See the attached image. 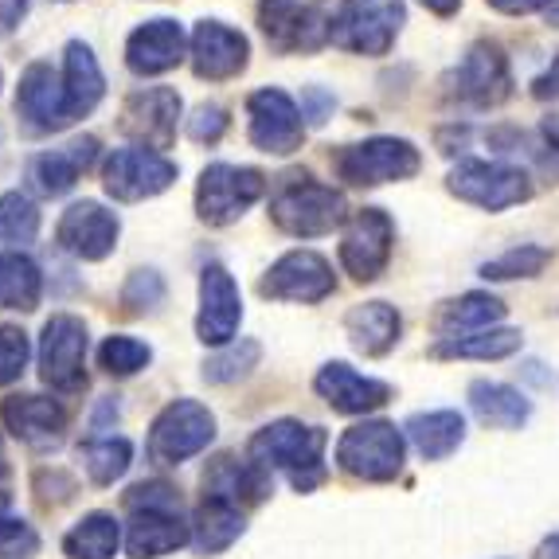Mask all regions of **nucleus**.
Returning a JSON list of instances; mask_svg holds the SVG:
<instances>
[{"label": "nucleus", "mask_w": 559, "mask_h": 559, "mask_svg": "<svg viewBox=\"0 0 559 559\" xmlns=\"http://www.w3.org/2000/svg\"><path fill=\"white\" fill-rule=\"evenodd\" d=\"M325 447H329V435L321 427H309V423L298 419H278V423H266L262 430H254L247 454L266 469H286L289 485L298 493H309L325 477V466H321L325 462Z\"/></svg>", "instance_id": "f257e3e1"}, {"label": "nucleus", "mask_w": 559, "mask_h": 559, "mask_svg": "<svg viewBox=\"0 0 559 559\" xmlns=\"http://www.w3.org/2000/svg\"><path fill=\"white\" fill-rule=\"evenodd\" d=\"M271 219L278 231L294 235V239H318L345 224L348 204L333 185H321L309 173H289L274 185Z\"/></svg>", "instance_id": "f03ea898"}, {"label": "nucleus", "mask_w": 559, "mask_h": 559, "mask_svg": "<svg viewBox=\"0 0 559 559\" xmlns=\"http://www.w3.org/2000/svg\"><path fill=\"white\" fill-rule=\"evenodd\" d=\"M403 20H407L403 0H333L329 44L345 47L353 56L380 59L392 51Z\"/></svg>", "instance_id": "7ed1b4c3"}, {"label": "nucleus", "mask_w": 559, "mask_h": 559, "mask_svg": "<svg viewBox=\"0 0 559 559\" xmlns=\"http://www.w3.org/2000/svg\"><path fill=\"white\" fill-rule=\"evenodd\" d=\"M403 457H407L403 430L383 419L356 423L336 442V466L356 481H395L403 474Z\"/></svg>", "instance_id": "20e7f679"}, {"label": "nucleus", "mask_w": 559, "mask_h": 559, "mask_svg": "<svg viewBox=\"0 0 559 559\" xmlns=\"http://www.w3.org/2000/svg\"><path fill=\"white\" fill-rule=\"evenodd\" d=\"M215 439V415L197 400H173L150 427V457L157 466H185Z\"/></svg>", "instance_id": "39448f33"}, {"label": "nucleus", "mask_w": 559, "mask_h": 559, "mask_svg": "<svg viewBox=\"0 0 559 559\" xmlns=\"http://www.w3.org/2000/svg\"><path fill=\"white\" fill-rule=\"evenodd\" d=\"M447 188L457 200L481 207V212H504L516 207L532 197V185L524 177V168L504 165V160H481V157H462L450 168Z\"/></svg>", "instance_id": "423d86ee"}, {"label": "nucleus", "mask_w": 559, "mask_h": 559, "mask_svg": "<svg viewBox=\"0 0 559 559\" xmlns=\"http://www.w3.org/2000/svg\"><path fill=\"white\" fill-rule=\"evenodd\" d=\"M266 192V177L259 168L247 165H207L200 173L197 185V215L207 227H227L239 215H247V207L259 204Z\"/></svg>", "instance_id": "0eeeda50"}, {"label": "nucleus", "mask_w": 559, "mask_h": 559, "mask_svg": "<svg viewBox=\"0 0 559 559\" xmlns=\"http://www.w3.org/2000/svg\"><path fill=\"white\" fill-rule=\"evenodd\" d=\"M39 380L59 395H75L86 388V325L75 313L47 318L39 336Z\"/></svg>", "instance_id": "6e6552de"}, {"label": "nucleus", "mask_w": 559, "mask_h": 559, "mask_svg": "<svg viewBox=\"0 0 559 559\" xmlns=\"http://www.w3.org/2000/svg\"><path fill=\"white\" fill-rule=\"evenodd\" d=\"M419 150L403 138H368L336 153V177L356 188H376L388 180H411L419 173Z\"/></svg>", "instance_id": "1a4fd4ad"}, {"label": "nucleus", "mask_w": 559, "mask_h": 559, "mask_svg": "<svg viewBox=\"0 0 559 559\" xmlns=\"http://www.w3.org/2000/svg\"><path fill=\"white\" fill-rule=\"evenodd\" d=\"M509 94H513V71H509V59H504L501 47L489 44V39H477L447 79V98L477 106V110L501 106Z\"/></svg>", "instance_id": "9d476101"}, {"label": "nucleus", "mask_w": 559, "mask_h": 559, "mask_svg": "<svg viewBox=\"0 0 559 559\" xmlns=\"http://www.w3.org/2000/svg\"><path fill=\"white\" fill-rule=\"evenodd\" d=\"M177 180V165L165 157V153L141 150H114L103 165V188L106 197L118 200V204H138V200L160 197L165 188H173Z\"/></svg>", "instance_id": "9b49d317"}, {"label": "nucleus", "mask_w": 559, "mask_h": 559, "mask_svg": "<svg viewBox=\"0 0 559 559\" xmlns=\"http://www.w3.org/2000/svg\"><path fill=\"white\" fill-rule=\"evenodd\" d=\"M247 133L251 145L271 157H289L301 150L306 141V121H301V106L278 86H262L247 98Z\"/></svg>", "instance_id": "f8f14e48"}, {"label": "nucleus", "mask_w": 559, "mask_h": 559, "mask_svg": "<svg viewBox=\"0 0 559 559\" xmlns=\"http://www.w3.org/2000/svg\"><path fill=\"white\" fill-rule=\"evenodd\" d=\"M180 126V94L173 86H141L121 103L118 130L141 150H173Z\"/></svg>", "instance_id": "ddd939ff"}, {"label": "nucleus", "mask_w": 559, "mask_h": 559, "mask_svg": "<svg viewBox=\"0 0 559 559\" xmlns=\"http://www.w3.org/2000/svg\"><path fill=\"white\" fill-rule=\"evenodd\" d=\"M392 242L395 224L383 207H364L348 219L345 235H341V266L353 274L356 282H376L388 262H392Z\"/></svg>", "instance_id": "4468645a"}, {"label": "nucleus", "mask_w": 559, "mask_h": 559, "mask_svg": "<svg viewBox=\"0 0 559 559\" xmlns=\"http://www.w3.org/2000/svg\"><path fill=\"white\" fill-rule=\"evenodd\" d=\"M336 278L325 254L318 251H289L274 262L266 278L259 282V294L271 301H301V306H318L333 294Z\"/></svg>", "instance_id": "2eb2a0df"}, {"label": "nucleus", "mask_w": 559, "mask_h": 559, "mask_svg": "<svg viewBox=\"0 0 559 559\" xmlns=\"http://www.w3.org/2000/svg\"><path fill=\"white\" fill-rule=\"evenodd\" d=\"M242 321V298L235 286L231 271L224 262H207L200 271V313H197V336L204 345L224 348L235 341Z\"/></svg>", "instance_id": "dca6fc26"}, {"label": "nucleus", "mask_w": 559, "mask_h": 559, "mask_svg": "<svg viewBox=\"0 0 559 559\" xmlns=\"http://www.w3.org/2000/svg\"><path fill=\"white\" fill-rule=\"evenodd\" d=\"M118 231H121V224L110 207H103L98 200H75V204L59 215L56 239H59V247L71 251L75 259L103 262V259H110L114 247H118Z\"/></svg>", "instance_id": "f3484780"}, {"label": "nucleus", "mask_w": 559, "mask_h": 559, "mask_svg": "<svg viewBox=\"0 0 559 559\" xmlns=\"http://www.w3.org/2000/svg\"><path fill=\"white\" fill-rule=\"evenodd\" d=\"M247 59H251L247 36L227 28L224 20H200L192 28V71H197V79L227 83V79L247 71Z\"/></svg>", "instance_id": "a211bd4d"}, {"label": "nucleus", "mask_w": 559, "mask_h": 559, "mask_svg": "<svg viewBox=\"0 0 559 559\" xmlns=\"http://www.w3.org/2000/svg\"><path fill=\"white\" fill-rule=\"evenodd\" d=\"M16 114L28 121V130L36 133H56L71 126V110H67V91L63 75H56L51 63H32L16 86Z\"/></svg>", "instance_id": "6ab92c4d"}, {"label": "nucleus", "mask_w": 559, "mask_h": 559, "mask_svg": "<svg viewBox=\"0 0 559 559\" xmlns=\"http://www.w3.org/2000/svg\"><path fill=\"white\" fill-rule=\"evenodd\" d=\"M185 47H188V39L177 20H168V16L145 20V24H138V28L130 32V39H126V67L141 79L165 75V71L180 67Z\"/></svg>", "instance_id": "aec40b11"}, {"label": "nucleus", "mask_w": 559, "mask_h": 559, "mask_svg": "<svg viewBox=\"0 0 559 559\" xmlns=\"http://www.w3.org/2000/svg\"><path fill=\"white\" fill-rule=\"evenodd\" d=\"M313 388L341 415H368V411L383 407V403L392 400V383L356 372L345 360H329L318 372V380H313Z\"/></svg>", "instance_id": "412c9836"}, {"label": "nucleus", "mask_w": 559, "mask_h": 559, "mask_svg": "<svg viewBox=\"0 0 559 559\" xmlns=\"http://www.w3.org/2000/svg\"><path fill=\"white\" fill-rule=\"evenodd\" d=\"M94 157H98V141L94 138L67 141L63 150H47L28 160V185L47 200L67 197L79 185V177L94 165Z\"/></svg>", "instance_id": "4be33fe9"}, {"label": "nucleus", "mask_w": 559, "mask_h": 559, "mask_svg": "<svg viewBox=\"0 0 559 559\" xmlns=\"http://www.w3.org/2000/svg\"><path fill=\"white\" fill-rule=\"evenodd\" d=\"M188 540H192V528L177 509H133L126 524V551L133 559H160L185 548Z\"/></svg>", "instance_id": "5701e85b"}, {"label": "nucleus", "mask_w": 559, "mask_h": 559, "mask_svg": "<svg viewBox=\"0 0 559 559\" xmlns=\"http://www.w3.org/2000/svg\"><path fill=\"white\" fill-rule=\"evenodd\" d=\"M0 419L28 447H56L67 430V411L47 395H9L0 403Z\"/></svg>", "instance_id": "b1692460"}, {"label": "nucleus", "mask_w": 559, "mask_h": 559, "mask_svg": "<svg viewBox=\"0 0 559 559\" xmlns=\"http://www.w3.org/2000/svg\"><path fill=\"white\" fill-rule=\"evenodd\" d=\"M274 493L271 469L259 466L251 454L239 462L235 454H219L212 466L204 469V497H224L235 504H259Z\"/></svg>", "instance_id": "393cba45"}, {"label": "nucleus", "mask_w": 559, "mask_h": 559, "mask_svg": "<svg viewBox=\"0 0 559 559\" xmlns=\"http://www.w3.org/2000/svg\"><path fill=\"white\" fill-rule=\"evenodd\" d=\"M63 91H67L71 121L86 118L94 106L103 103V94H106L103 67H98V59H94V51L83 39H71L63 51Z\"/></svg>", "instance_id": "a878e982"}, {"label": "nucleus", "mask_w": 559, "mask_h": 559, "mask_svg": "<svg viewBox=\"0 0 559 559\" xmlns=\"http://www.w3.org/2000/svg\"><path fill=\"white\" fill-rule=\"evenodd\" d=\"M400 313L388 301H364V306H353L345 313V333L353 341L356 353L364 356H388L400 341Z\"/></svg>", "instance_id": "bb28decb"}, {"label": "nucleus", "mask_w": 559, "mask_h": 559, "mask_svg": "<svg viewBox=\"0 0 559 559\" xmlns=\"http://www.w3.org/2000/svg\"><path fill=\"white\" fill-rule=\"evenodd\" d=\"M403 435L427 462H442L466 442V419L457 411H427V415H411L403 423Z\"/></svg>", "instance_id": "cd10ccee"}, {"label": "nucleus", "mask_w": 559, "mask_h": 559, "mask_svg": "<svg viewBox=\"0 0 559 559\" xmlns=\"http://www.w3.org/2000/svg\"><path fill=\"white\" fill-rule=\"evenodd\" d=\"M247 532V516H242V504L224 501V497H204L200 509L192 513V540L204 556L231 548Z\"/></svg>", "instance_id": "c85d7f7f"}, {"label": "nucleus", "mask_w": 559, "mask_h": 559, "mask_svg": "<svg viewBox=\"0 0 559 559\" xmlns=\"http://www.w3.org/2000/svg\"><path fill=\"white\" fill-rule=\"evenodd\" d=\"M469 407H474V415L485 423V427H497V430L524 427L528 415H532V403L524 400L516 388L497 383V380H474L469 383Z\"/></svg>", "instance_id": "c756f323"}, {"label": "nucleus", "mask_w": 559, "mask_h": 559, "mask_svg": "<svg viewBox=\"0 0 559 559\" xmlns=\"http://www.w3.org/2000/svg\"><path fill=\"white\" fill-rule=\"evenodd\" d=\"M44 294L39 266L24 251H0V309L32 313Z\"/></svg>", "instance_id": "7c9ffc66"}, {"label": "nucleus", "mask_w": 559, "mask_h": 559, "mask_svg": "<svg viewBox=\"0 0 559 559\" xmlns=\"http://www.w3.org/2000/svg\"><path fill=\"white\" fill-rule=\"evenodd\" d=\"M501 318H504V301L474 289V294H462L457 301L442 306L439 329L447 336H466V333H481V329H493Z\"/></svg>", "instance_id": "2f4dec72"}, {"label": "nucleus", "mask_w": 559, "mask_h": 559, "mask_svg": "<svg viewBox=\"0 0 559 559\" xmlns=\"http://www.w3.org/2000/svg\"><path fill=\"white\" fill-rule=\"evenodd\" d=\"M524 336L516 329H481V333H466V336H442L435 356H462V360H504V356L521 353Z\"/></svg>", "instance_id": "473e14b6"}, {"label": "nucleus", "mask_w": 559, "mask_h": 559, "mask_svg": "<svg viewBox=\"0 0 559 559\" xmlns=\"http://www.w3.org/2000/svg\"><path fill=\"white\" fill-rule=\"evenodd\" d=\"M121 544V524L110 513H91L63 536V551L71 559H114Z\"/></svg>", "instance_id": "72a5a7b5"}, {"label": "nucleus", "mask_w": 559, "mask_h": 559, "mask_svg": "<svg viewBox=\"0 0 559 559\" xmlns=\"http://www.w3.org/2000/svg\"><path fill=\"white\" fill-rule=\"evenodd\" d=\"M79 457H83V469L94 485H114L130 469L133 442L121 439V435H94L79 447Z\"/></svg>", "instance_id": "f704fd0d"}, {"label": "nucleus", "mask_w": 559, "mask_h": 559, "mask_svg": "<svg viewBox=\"0 0 559 559\" xmlns=\"http://www.w3.org/2000/svg\"><path fill=\"white\" fill-rule=\"evenodd\" d=\"M306 4L301 0H259V28L274 51H298L306 32Z\"/></svg>", "instance_id": "c9c22d12"}, {"label": "nucleus", "mask_w": 559, "mask_h": 559, "mask_svg": "<svg viewBox=\"0 0 559 559\" xmlns=\"http://www.w3.org/2000/svg\"><path fill=\"white\" fill-rule=\"evenodd\" d=\"M551 262L548 247H536V242H521L513 251L497 254L481 266V278L485 282H513V278H536Z\"/></svg>", "instance_id": "e433bc0d"}, {"label": "nucleus", "mask_w": 559, "mask_h": 559, "mask_svg": "<svg viewBox=\"0 0 559 559\" xmlns=\"http://www.w3.org/2000/svg\"><path fill=\"white\" fill-rule=\"evenodd\" d=\"M262 360V345L251 341V336H242V341H231L224 345L212 360H204V380L207 383H235L242 376H251Z\"/></svg>", "instance_id": "4c0bfd02"}, {"label": "nucleus", "mask_w": 559, "mask_h": 559, "mask_svg": "<svg viewBox=\"0 0 559 559\" xmlns=\"http://www.w3.org/2000/svg\"><path fill=\"white\" fill-rule=\"evenodd\" d=\"M39 235V207L24 192H4L0 197V242L9 247H28Z\"/></svg>", "instance_id": "58836bf2"}, {"label": "nucleus", "mask_w": 559, "mask_h": 559, "mask_svg": "<svg viewBox=\"0 0 559 559\" xmlns=\"http://www.w3.org/2000/svg\"><path fill=\"white\" fill-rule=\"evenodd\" d=\"M153 360V348L138 336H106L103 345H98V368L110 376H138L141 368H150Z\"/></svg>", "instance_id": "ea45409f"}, {"label": "nucleus", "mask_w": 559, "mask_h": 559, "mask_svg": "<svg viewBox=\"0 0 559 559\" xmlns=\"http://www.w3.org/2000/svg\"><path fill=\"white\" fill-rule=\"evenodd\" d=\"M28 356H32L28 333L20 325H0V388H9V383H16L24 376Z\"/></svg>", "instance_id": "a19ab883"}, {"label": "nucleus", "mask_w": 559, "mask_h": 559, "mask_svg": "<svg viewBox=\"0 0 559 559\" xmlns=\"http://www.w3.org/2000/svg\"><path fill=\"white\" fill-rule=\"evenodd\" d=\"M165 301V282L157 271H133L126 289H121V306L126 313H153Z\"/></svg>", "instance_id": "79ce46f5"}, {"label": "nucleus", "mask_w": 559, "mask_h": 559, "mask_svg": "<svg viewBox=\"0 0 559 559\" xmlns=\"http://www.w3.org/2000/svg\"><path fill=\"white\" fill-rule=\"evenodd\" d=\"M39 551V536L32 524L0 516V559H32Z\"/></svg>", "instance_id": "37998d69"}, {"label": "nucleus", "mask_w": 559, "mask_h": 559, "mask_svg": "<svg viewBox=\"0 0 559 559\" xmlns=\"http://www.w3.org/2000/svg\"><path fill=\"white\" fill-rule=\"evenodd\" d=\"M227 133V110L215 103H204L192 110V118H188V138L197 141V145H215V141Z\"/></svg>", "instance_id": "c03bdc74"}, {"label": "nucleus", "mask_w": 559, "mask_h": 559, "mask_svg": "<svg viewBox=\"0 0 559 559\" xmlns=\"http://www.w3.org/2000/svg\"><path fill=\"white\" fill-rule=\"evenodd\" d=\"M126 509H130V513L133 509H177L180 513V497H177V489L165 481H141L126 493Z\"/></svg>", "instance_id": "a18cd8bd"}, {"label": "nucleus", "mask_w": 559, "mask_h": 559, "mask_svg": "<svg viewBox=\"0 0 559 559\" xmlns=\"http://www.w3.org/2000/svg\"><path fill=\"white\" fill-rule=\"evenodd\" d=\"M329 114H333V94L318 91V86H309V91L301 94V118H309L313 126H321Z\"/></svg>", "instance_id": "49530a36"}, {"label": "nucleus", "mask_w": 559, "mask_h": 559, "mask_svg": "<svg viewBox=\"0 0 559 559\" xmlns=\"http://www.w3.org/2000/svg\"><path fill=\"white\" fill-rule=\"evenodd\" d=\"M532 98H540V103H551V98H559V56L551 59L548 71H544V75L532 83Z\"/></svg>", "instance_id": "de8ad7c7"}, {"label": "nucleus", "mask_w": 559, "mask_h": 559, "mask_svg": "<svg viewBox=\"0 0 559 559\" xmlns=\"http://www.w3.org/2000/svg\"><path fill=\"white\" fill-rule=\"evenodd\" d=\"M485 4H493V9L504 12V16H528V12L548 9V0H485Z\"/></svg>", "instance_id": "09e8293b"}, {"label": "nucleus", "mask_w": 559, "mask_h": 559, "mask_svg": "<svg viewBox=\"0 0 559 559\" xmlns=\"http://www.w3.org/2000/svg\"><path fill=\"white\" fill-rule=\"evenodd\" d=\"M32 0H0V32H12L24 20Z\"/></svg>", "instance_id": "8fccbe9b"}, {"label": "nucleus", "mask_w": 559, "mask_h": 559, "mask_svg": "<svg viewBox=\"0 0 559 559\" xmlns=\"http://www.w3.org/2000/svg\"><path fill=\"white\" fill-rule=\"evenodd\" d=\"M419 4L435 12V16H454V12L462 9V0H419Z\"/></svg>", "instance_id": "3c124183"}, {"label": "nucleus", "mask_w": 559, "mask_h": 559, "mask_svg": "<svg viewBox=\"0 0 559 559\" xmlns=\"http://www.w3.org/2000/svg\"><path fill=\"white\" fill-rule=\"evenodd\" d=\"M540 133H544V141H548L551 150H559V114H548V118L540 121Z\"/></svg>", "instance_id": "603ef678"}, {"label": "nucleus", "mask_w": 559, "mask_h": 559, "mask_svg": "<svg viewBox=\"0 0 559 559\" xmlns=\"http://www.w3.org/2000/svg\"><path fill=\"white\" fill-rule=\"evenodd\" d=\"M532 559H559V532H551L548 540L536 548V556H532Z\"/></svg>", "instance_id": "864d4df0"}, {"label": "nucleus", "mask_w": 559, "mask_h": 559, "mask_svg": "<svg viewBox=\"0 0 559 559\" xmlns=\"http://www.w3.org/2000/svg\"><path fill=\"white\" fill-rule=\"evenodd\" d=\"M544 24L559 28V0H548V9H544Z\"/></svg>", "instance_id": "5fc2aeb1"}, {"label": "nucleus", "mask_w": 559, "mask_h": 559, "mask_svg": "<svg viewBox=\"0 0 559 559\" xmlns=\"http://www.w3.org/2000/svg\"><path fill=\"white\" fill-rule=\"evenodd\" d=\"M9 493V457H4V450H0V497Z\"/></svg>", "instance_id": "6e6d98bb"}]
</instances>
